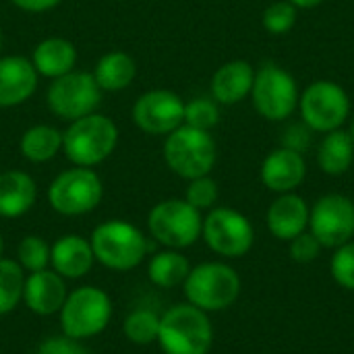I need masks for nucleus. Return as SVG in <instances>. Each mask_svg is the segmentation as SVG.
Instances as JSON below:
<instances>
[{
  "instance_id": "nucleus-15",
  "label": "nucleus",
  "mask_w": 354,
  "mask_h": 354,
  "mask_svg": "<svg viewBox=\"0 0 354 354\" xmlns=\"http://www.w3.org/2000/svg\"><path fill=\"white\" fill-rule=\"evenodd\" d=\"M37 87V71L25 56L0 58V108L27 102Z\"/></svg>"
},
{
  "instance_id": "nucleus-37",
  "label": "nucleus",
  "mask_w": 354,
  "mask_h": 354,
  "mask_svg": "<svg viewBox=\"0 0 354 354\" xmlns=\"http://www.w3.org/2000/svg\"><path fill=\"white\" fill-rule=\"evenodd\" d=\"M10 2L27 12H44V10H50L56 4H60V0H10Z\"/></svg>"
},
{
  "instance_id": "nucleus-6",
  "label": "nucleus",
  "mask_w": 354,
  "mask_h": 354,
  "mask_svg": "<svg viewBox=\"0 0 354 354\" xmlns=\"http://www.w3.org/2000/svg\"><path fill=\"white\" fill-rule=\"evenodd\" d=\"M110 297L95 286H83L66 295V301L60 309V328L64 336L73 340H85L104 332L110 324Z\"/></svg>"
},
{
  "instance_id": "nucleus-11",
  "label": "nucleus",
  "mask_w": 354,
  "mask_h": 354,
  "mask_svg": "<svg viewBox=\"0 0 354 354\" xmlns=\"http://www.w3.org/2000/svg\"><path fill=\"white\" fill-rule=\"evenodd\" d=\"M46 100L58 118L73 122L95 112L102 102V89L91 73L71 71L50 83Z\"/></svg>"
},
{
  "instance_id": "nucleus-38",
  "label": "nucleus",
  "mask_w": 354,
  "mask_h": 354,
  "mask_svg": "<svg viewBox=\"0 0 354 354\" xmlns=\"http://www.w3.org/2000/svg\"><path fill=\"white\" fill-rule=\"evenodd\" d=\"M288 2H292L297 8H315V6H319L324 0H288Z\"/></svg>"
},
{
  "instance_id": "nucleus-21",
  "label": "nucleus",
  "mask_w": 354,
  "mask_h": 354,
  "mask_svg": "<svg viewBox=\"0 0 354 354\" xmlns=\"http://www.w3.org/2000/svg\"><path fill=\"white\" fill-rule=\"evenodd\" d=\"M37 197L33 178L23 170H6L0 174V218H21Z\"/></svg>"
},
{
  "instance_id": "nucleus-35",
  "label": "nucleus",
  "mask_w": 354,
  "mask_h": 354,
  "mask_svg": "<svg viewBox=\"0 0 354 354\" xmlns=\"http://www.w3.org/2000/svg\"><path fill=\"white\" fill-rule=\"evenodd\" d=\"M311 141H313L311 129L305 122L290 124L282 135V147H286L290 151H297V153H305L311 147Z\"/></svg>"
},
{
  "instance_id": "nucleus-41",
  "label": "nucleus",
  "mask_w": 354,
  "mask_h": 354,
  "mask_svg": "<svg viewBox=\"0 0 354 354\" xmlns=\"http://www.w3.org/2000/svg\"><path fill=\"white\" fill-rule=\"evenodd\" d=\"M0 46H2V31H0Z\"/></svg>"
},
{
  "instance_id": "nucleus-32",
  "label": "nucleus",
  "mask_w": 354,
  "mask_h": 354,
  "mask_svg": "<svg viewBox=\"0 0 354 354\" xmlns=\"http://www.w3.org/2000/svg\"><path fill=\"white\" fill-rule=\"evenodd\" d=\"M330 272L336 284L346 290H354V243H344L336 249Z\"/></svg>"
},
{
  "instance_id": "nucleus-10",
  "label": "nucleus",
  "mask_w": 354,
  "mask_h": 354,
  "mask_svg": "<svg viewBox=\"0 0 354 354\" xmlns=\"http://www.w3.org/2000/svg\"><path fill=\"white\" fill-rule=\"evenodd\" d=\"M303 122L315 133H330L344 124L351 114L346 91L334 81H315L299 97Z\"/></svg>"
},
{
  "instance_id": "nucleus-30",
  "label": "nucleus",
  "mask_w": 354,
  "mask_h": 354,
  "mask_svg": "<svg viewBox=\"0 0 354 354\" xmlns=\"http://www.w3.org/2000/svg\"><path fill=\"white\" fill-rule=\"evenodd\" d=\"M50 247L41 236H25L19 245V266L29 274L48 270Z\"/></svg>"
},
{
  "instance_id": "nucleus-24",
  "label": "nucleus",
  "mask_w": 354,
  "mask_h": 354,
  "mask_svg": "<svg viewBox=\"0 0 354 354\" xmlns=\"http://www.w3.org/2000/svg\"><path fill=\"white\" fill-rule=\"evenodd\" d=\"M91 75H93L100 89H104V91H120V89H124V87H129L133 83V79L137 75V66H135V60L127 52L114 50V52L104 54L97 60Z\"/></svg>"
},
{
  "instance_id": "nucleus-12",
  "label": "nucleus",
  "mask_w": 354,
  "mask_h": 354,
  "mask_svg": "<svg viewBox=\"0 0 354 354\" xmlns=\"http://www.w3.org/2000/svg\"><path fill=\"white\" fill-rule=\"evenodd\" d=\"M201 234L207 247L222 257H243L251 251L255 230L251 222L232 207H216L203 220Z\"/></svg>"
},
{
  "instance_id": "nucleus-1",
  "label": "nucleus",
  "mask_w": 354,
  "mask_h": 354,
  "mask_svg": "<svg viewBox=\"0 0 354 354\" xmlns=\"http://www.w3.org/2000/svg\"><path fill=\"white\" fill-rule=\"evenodd\" d=\"M214 342L212 322L195 305H174L160 317L158 344L164 354H207Z\"/></svg>"
},
{
  "instance_id": "nucleus-36",
  "label": "nucleus",
  "mask_w": 354,
  "mask_h": 354,
  "mask_svg": "<svg viewBox=\"0 0 354 354\" xmlns=\"http://www.w3.org/2000/svg\"><path fill=\"white\" fill-rule=\"evenodd\" d=\"M35 354H89L79 340H73L68 336H56V338H48L39 344Z\"/></svg>"
},
{
  "instance_id": "nucleus-18",
  "label": "nucleus",
  "mask_w": 354,
  "mask_h": 354,
  "mask_svg": "<svg viewBox=\"0 0 354 354\" xmlns=\"http://www.w3.org/2000/svg\"><path fill=\"white\" fill-rule=\"evenodd\" d=\"M23 301L37 315H52L60 311L66 301L64 278L50 270L29 274V278H25Z\"/></svg>"
},
{
  "instance_id": "nucleus-13",
  "label": "nucleus",
  "mask_w": 354,
  "mask_h": 354,
  "mask_svg": "<svg viewBox=\"0 0 354 354\" xmlns=\"http://www.w3.org/2000/svg\"><path fill=\"white\" fill-rule=\"evenodd\" d=\"M309 232L322 247L338 249L354 236V203L346 195L330 193L317 199L309 212Z\"/></svg>"
},
{
  "instance_id": "nucleus-31",
  "label": "nucleus",
  "mask_w": 354,
  "mask_h": 354,
  "mask_svg": "<svg viewBox=\"0 0 354 354\" xmlns=\"http://www.w3.org/2000/svg\"><path fill=\"white\" fill-rule=\"evenodd\" d=\"M297 23V6L288 0H278L270 4L263 12V27L274 35H284Z\"/></svg>"
},
{
  "instance_id": "nucleus-29",
  "label": "nucleus",
  "mask_w": 354,
  "mask_h": 354,
  "mask_svg": "<svg viewBox=\"0 0 354 354\" xmlns=\"http://www.w3.org/2000/svg\"><path fill=\"white\" fill-rule=\"evenodd\" d=\"M220 122V110L214 100L195 97L185 104V124L201 131H212Z\"/></svg>"
},
{
  "instance_id": "nucleus-2",
  "label": "nucleus",
  "mask_w": 354,
  "mask_h": 354,
  "mask_svg": "<svg viewBox=\"0 0 354 354\" xmlns=\"http://www.w3.org/2000/svg\"><path fill=\"white\" fill-rule=\"evenodd\" d=\"M118 143L116 124L102 114H87L73 120L62 133V151L75 166L91 168L104 162Z\"/></svg>"
},
{
  "instance_id": "nucleus-33",
  "label": "nucleus",
  "mask_w": 354,
  "mask_h": 354,
  "mask_svg": "<svg viewBox=\"0 0 354 354\" xmlns=\"http://www.w3.org/2000/svg\"><path fill=\"white\" fill-rule=\"evenodd\" d=\"M187 203H191L195 209H209L218 201V185L209 176H199L193 178L187 187Z\"/></svg>"
},
{
  "instance_id": "nucleus-22",
  "label": "nucleus",
  "mask_w": 354,
  "mask_h": 354,
  "mask_svg": "<svg viewBox=\"0 0 354 354\" xmlns=\"http://www.w3.org/2000/svg\"><path fill=\"white\" fill-rule=\"evenodd\" d=\"M33 66L39 75L58 79L75 68L77 50L64 37H48L39 41L33 50Z\"/></svg>"
},
{
  "instance_id": "nucleus-34",
  "label": "nucleus",
  "mask_w": 354,
  "mask_h": 354,
  "mask_svg": "<svg viewBox=\"0 0 354 354\" xmlns=\"http://www.w3.org/2000/svg\"><path fill=\"white\" fill-rule=\"evenodd\" d=\"M288 243H290V257L297 263H311V261H315L319 257L322 249H324L322 243L311 232H307V230L303 234L295 236Z\"/></svg>"
},
{
  "instance_id": "nucleus-39",
  "label": "nucleus",
  "mask_w": 354,
  "mask_h": 354,
  "mask_svg": "<svg viewBox=\"0 0 354 354\" xmlns=\"http://www.w3.org/2000/svg\"><path fill=\"white\" fill-rule=\"evenodd\" d=\"M2 251H4V241H2V234H0V257H2Z\"/></svg>"
},
{
  "instance_id": "nucleus-25",
  "label": "nucleus",
  "mask_w": 354,
  "mask_h": 354,
  "mask_svg": "<svg viewBox=\"0 0 354 354\" xmlns=\"http://www.w3.org/2000/svg\"><path fill=\"white\" fill-rule=\"evenodd\" d=\"M62 149V133L50 124H35L21 137V153L35 164L52 160Z\"/></svg>"
},
{
  "instance_id": "nucleus-19",
  "label": "nucleus",
  "mask_w": 354,
  "mask_h": 354,
  "mask_svg": "<svg viewBox=\"0 0 354 354\" xmlns=\"http://www.w3.org/2000/svg\"><path fill=\"white\" fill-rule=\"evenodd\" d=\"M93 249L91 243L79 234L60 236L50 249V263L56 274L66 280L83 278L93 266Z\"/></svg>"
},
{
  "instance_id": "nucleus-7",
  "label": "nucleus",
  "mask_w": 354,
  "mask_h": 354,
  "mask_svg": "<svg viewBox=\"0 0 354 354\" xmlns=\"http://www.w3.org/2000/svg\"><path fill=\"white\" fill-rule=\"evenodd\" d=\"M151 236L170 249L191 247L203 228V218L185 199H166L160 201L147 218Z\"/></svg>"
},
{
  "instance_id": "nucleus-26",
  "label": "nucleus",
  "mask_w": 354,
  "mask_h": 354,
  "mask_svg": "<svg viewBox=\"0 0 354 354\" xmlns=\"http://www.w3.org/2000/svg\"><path fill=\"white\" fill-rule=\"evenodd\" d=\"M191 272V266L185 255H180L176 249L162 251L149 261V280L160 288H174L178 284H185L187 276Z\"/></svg>"
},
{
  "instance_id": "nucleus-20",
  "label": "nucleus",
  "mask_w": 354,
  "mask_h": 354,
  "mask_svg": "<svg viewBox=\"0 0 354 354\" xmlns=\"http://www.w3.org/2000/svg\"><path fill=\"white\" fill-rule=\"evenodd\" d=\"M253 81L255 68L247 60H230L214 73L212 95L218 104L234 106L251 93Z\"/></svg>"
},
{
  "instance_id": "nucleus-14",
  "label": "nucleus",
  "mask_w": 354,
  "mask_h": 354,
  "mask_svg": "<svg viewBox=\"0 0 354 354\" xmlns=\"http://www.w3.org/2000/svg\"><path fill=\"white\" fill-rule=\"evenodd\" d=\"M135 124L149 135H170L185 124V102L168 89H151L133 106Z\"/></svg>"
},
{
  "instance_id": "nucleus-5",
  "label": "nucleus",
  "mask_w": 354,
  "mask_h": 354,
  "mask_svg": "<svg viewBox=\"0 0 354 354\" xmlns=\"http://www.w3.org/2000/svg\"><path fill=\"white\" fill-rule=\"evenodd\" d=\"M185 295L191 305L209 313L228 309L241 295L239 274L220 261H207L193 268L185 280Z\"/></svg>"
},
{
  "instance_id": "nucleus-16",
  "label": "nucleus",
  "mask_w": 354,
  "mask_h": 354,
  "mask_svg": "<svg viewBox=\"0 0 354 354\" xmlns=\"http://www.w3.org/2000/svg\"><path fill=\"white\" fill-rule=\"evenodd\" d=\"M307 176V164L303 153L280 147L272 151L261 164V180L274 193H292L303 185Z\"/></svg>"
},
{
  "instance_id": "nucleus-27",
  "label": "nucleus",
  "mask_w": 354,
  "mask_h": 354,
  "mask_svg": "<svg viewBox=\"0 0 354 354\" xmlns=\"http://www.w3.org/2000/svg\"><path fill=\"white\" fill-rule=\"evenodd\" d=\"M25 276L23 268L12 259L0 257V315L10 313L23 299Z\"/></svg>"
},
{
  "instance_id": "nucleus-4",
  "label": "nucleus",
  "mask_w": 354,
  "mask_h": 354,
  "mask_svg": "<svg viewBox=\"0 0 354 354\" xmlns=\"http://www.w3.org/2000/svg\"><path fill=\"white\" fill-rule=\"evenodd\" d=\"M164 160L174 174L187 180L207 176L216 164V141L209 131L180 124L166 137Z\"/></svg>"
},
{
  "instance_id": "nucleus-28",
  "label": "nucleus",
  "mask_w": 354,
  "mask_h": 354,
  "mask_svg": "<svg viewBox=\"0 0 354 354\" xmlns=\"http://www.w3.org/2000/svg\"><path fill=\"white\" fill-rule=\"evenodd\" d=\"M160 317L149 309H137L124 319V336L133 344H151L158 342Z\"/></svg>"
},
{
  "instance_id": "nucleus-17",
  "label": "nucleus",
  "mask_w": 354,
  "mask_h": 354,
  "mask_svg": "<svg viewBox=\"0 0 354 354\" xmlns=\"http://www.w3.org/2000/svg\"><path fill=\"white\" fill-rule=\"evenodd\" d=\"M309 205L295 193H282L268 209V230L280 241H292L309 226Z\"/></svg>"
},
{
  "instance_id": "nucleus-40",
  "label": "nucleus",
  "mask_w": 354,
  "mask_h": 354,
  "mask_svg": "<svg viewBox=\"0 0 354 354\" xmlns=\"http://www.w3.org/2000/svg\"><path fill=\"white\" fill-rule=\"evenodd\" d=\"M351 135H353V139H354V120H353V129H351Z\"/></svg>"
},
{
  "instance_id": "nucleus-8",
  "label": "nucleus",
  "mask_w": 354,
  "mask_h": 354,
  "mask_svg": "<svg viewBox=\"0 0 354 354\" xmlns=\"http://www.w3.org/2000/svg\"><path fill=\"white\" fill-rule=\"evenodd\" d=\"M102 195L104 187L100 176L91 168L83 166L60 172L48 189L50 205L62 216H83L95 209L102 201Z\"/></svg>"
},
{
  "instance_id": "nucleus-9",
  "label": "nucleus",
  "mask_w": 354,
  "mask_h": 354,
  "mask_svg": "<svg viewBox=\"0 0 354 354\" xmlns=\"http://www.w3.org/2000/svg\"><path fill=\"white\" fill-rule=\"evenodd\" d=\"M255 110L272 122L286 120L299 106V89L295 77L278 64H263L255 73L251 89Z\"/></svg>"
},
{
  "instance_id": "nucleus-3",
  "label": "nucleus",
  "mask_w": 354,
  "mask_h": 354,
  "mask_svg": "<svg viewBox=\"0 0 354 354\" xmlns=\"http://www.w3.org/2000/svg\"><path fill=\"white\" fill-rule=\"evenodd\" d=\"M89 243L93 257L102 266L118 272L137 268L147 253V241L143 232L124 220H108L100 224Z\"/></svg>"
},
{
  "instance_id": "nucleus-23",
  "label": "nucleus",
  "mask_w": 354,
  "mask_h": 354,
  "mask_svg": "<svg viewBox=\"0 0 354 354\" xmlns=\"http://www.w3.org/2000/svg\"><path fill=\"white\" fill-rule=\"evenodd\" d=\"M354 160V139L351 133L336 129L330 131L317 147V166L330 174L340 176L344 174Z\"/></svg>"
}]
</instances>
